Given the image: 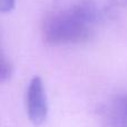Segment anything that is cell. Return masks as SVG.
<instances>
[{
    "label": "cell",
    "instance_id": "1",
    "mask_svg": "<svg viewBox=\"0 0 127 127\" xmlns=\"http://www.w3.org/2000/svg\"><path fill=\"white\" fill-rule=\"evenodd\" d=\"M26 108L29 121L33 125H41L48 117V100L44 81L35 76L29 81L26 92Z\"/></svg>",
    "mask_w": 127,
    "mask_h": 127
},
{
    "label": "cell",
    "instance_id": "2",
    "mask_svg": "<svg viewBox=\"0 0 127 127\" xmlns=\"http://www.w3.org/2000/svg\"><path fill=\"white\" fill-rule=\"evenodd\" d=\"M106 127H127V93L115 96L105 110Z\"/></svg>",
    "mask_w": 127,
    "mask_h": 127
},
{
    "label": "cell",
    "instance_id": "3",
    "mask_svg": "<svg viewBox=\"0 0 127 127\" xmlns=\"http://www.w3.org/2000/svg\"><path fill=\"white\" fill-rule=\"evenodd\" d=\"M13 72V66L11 62L4 56V54H1L0 57V81L6 83L11 78Z\"/></svg>",
    "mask_w": 127,
    "mask_h": 127
},
{
    "label": "cell",
    "instance_id": "4",
    "mask_svg": "<svg viewBox=\"0 0 127 127\" xmlns=\"http://www.w3.org/2000/svg\"><path fill=\"white\" fill-rule=\"evenodd\" d=\"M16 6V0H0V11L2 13L10 12Z\"/></svg>",
    "mask_w": 127,
    "mask_h": 127
}]
</instances>
